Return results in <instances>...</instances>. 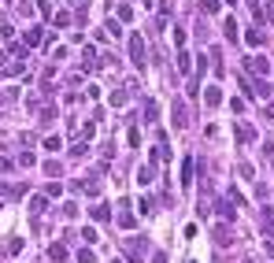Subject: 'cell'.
<instances>
[{
    "label": "cell",
    "mask_w": 274,
    "mask_h": 263,
    "mask_svg": "<svg viewBox=\"0 0 274 263\" xmlns=\"http://www.w3.org/2000/svg\"><path fill=\"white\" fill-rule=\"evenodd\" d=\"M130 63L133 67H145V41H141V34L130 37Z\"/></svg>",
    "instance_id": "1"
},
{
    "label": "cell",
    "mask_w": 274,
    "mask_h": 263,
    "mask_svg": "<svg viewBox=\"0 0 274 263\" xmlns=\"http://www.w3.org/2000/svg\"><path fill=\"white\" fill-rule=\"evenodd\" d=\"M119 208H123V212H119V226H123V230H130L133 226V222H137V219H133V212H130V204H119Z\"/></svg>",
    "instance_id": "2"
},
{
    "label": "cell",
    "mask_w": 274,
    "mask_h": 263,
    "mask_svg": "<svg viewBox=\"0 0 274 263\" xmlns=\"http://www.w3.org/2000/svg\"><path fill=\"white\" fill-rule=\"evenodd\" d=\"M249 71H256V74H267V71H271V60H263V56H252V60H249Z\"/></svg>",
    "instance_id": "3"
},
{
    "label": "cell",
    "mask_w": 274,
    "mask_h": 263,
    "mask_svg": "<svg viewBox=\"0 0 274 263\" xmlns=\"http://www.w3.org/2000/svg\"><path fill=\"white\" fill-rule=\"evenodd\" d=\"M178 71H182V74H189V71H193V56H189V52H182V48H178Z\"/></svg>",
    "instance_id": "4"
},
{
    "label": "cell",
    "mask_w": 274,
    "mask_h": 263,
    "mask_svg": "<svg viewBox=\"0 0 274 263\" xmlns=\"http://www.w3.org/2000/svg\"><path fill=\"white\" fill-rule=\"evenodd\" d=\"M215 245H230V226H226V222L215 226Z\"/></svg>",
    "instance_id": "5"
},
{
    "label": "cell",
    "mask_w": 274,
    "mask_h": 263,
    "mask_svg": "<svg viewBox=\"0 0 274 263\" xmlns=\"http://www.w3.org/2000/svg\"><path fill=\"white\" fill-rule=\"evenodd\" d=\"M204 100H208L211 108H219V104H223V93H219V85H208V93H204Z\"/></svg>",
    "instance_id": "6"
},
{
    "label": "cell",
    "mask_w": 274,
    "mask_h": 263,
    "mask_svg": "<svg viewBox=\"0 0 274 263\" xmlns=\"http://www.w3.org/2000/svg\"><path fill=\"white\" fill-rule=\"evenodd\" d=\"M182 186H185V189L193 186V160H185V163H182Z\"/></svg>",
    "instance_id": "7"
},
{
    "label": "cell",
    "mask_w": 274,
    "mask_h": 263,
    "mask_svg": "<svg viewBox=\"0 0 274 263\" xmlns=\"http://www.w3.org/2000/svg\"><path fill=\"white\" fill-rule=\"evenodd\" d=\"M104 34H108L111 41H115V37H123V26H119L115 19H108V26H104Z\"/></svg>",
    "instance_id": "8"
},
{
    "label": "cell",
    "mask_w": 274,
    "mask_h": 263,
    "mask_svg": "<svg viewBox=\"0 0 274 263\" xmlns=\"http://www.w3.org/2000/svg\"><path fill=\"white\" fill-rule=\"evenodd\" d=\"M45 148H49V152H56V148H59V144H63V137H59V134H49V137H45Z\"/></svg>",
    "instance_id": "9"
},
{
    "label": "cell",
    "mask_w": 274,
    "mask_h": 263,
    "mask_svg": "<svg viewBox=\"0 0 274 263\" xmlns=\"http://www.w3.org/2000/svg\"><path fill=\"white\" fill-rule=\"evenodd\" d=\"M93 219H97V222H108V219H111V212L104 208V204H97V208H93Z\"/></svg>",
    "instance_id": "10"
},
{
    "label": "cell",
    "mask_w": 274,
    "mask_h": 263,
    "mask_svg": "<svg viewBox=\"0 0 274 263\" xmlns=\"http://www.w3.org/2000/svg\"><path fill=\"white\" fill-rule=\"evenodd\" d=\"M115 15H119V23H130V19H133V8H130V4H119Z\"/></svg>",
    "instance_id": "11"
},
{
    "label": "cell",
    "mask_w": 274,
    "mask_h": 263,
    "mask_svg": "<svg viewBox=\"0 0 274 263\" xmlns=\"http://www.w3.org/2000/svg\"><path fill=\"white\" fill-rule=\"evenodd\" d=\"M223 30H226V37H230V41H237V23H233V15L223 23Z\"/></svg>",
    "instance_id": "12"
},
{
    "label": "cell",
    "mask_w": 274,
    "mask_h": 263,
    "mask_svg": "<svg viewBox=\"0 0 274 263\" xmlns=\"http://www.w3.org/2000/svg\"><path fill=\"white\" fill-rule=\"evenodd\" d=\"M137 186H152V167H141V170H137Z\"/></svg>",
    "instance_id": "13"
},
{
    "label": "cell",
    "mask_w": 274,
    "mask_h": 263,
    "mask_svg": "<svg viewBox=\"0 0 274 263\" xmlns=\"http://www.w3.org/2000/svg\"><path fill=\"white\" fill-rule=\"evenodd\" d=\"M174 126H185V104L182 100L174 104Z\"/></svg>",
    "instance_id": "14"
},
{
    "label": "cell",
    "mask_w": 274,
    "mask_h": 263,
    "mask_svg": "<svg viewBox=\"0 0 274 263\" xmlns=\"http://www.w3.org/2000/svg\"><path fill=\"white\" fill-rule=\"evenodd\" d=\"M30 212H33V215L45 212V196H33V200H30Z\"/></svg>",
    "instance_id": "15"
},
{
    "label": "cell",
    "mask_w": 274,
    "mask_h": 263,
    "mask_svg": "<svg viewBox=\"0 0 274 263\" xmlns=\"http://www.w3.org/2000/svg\"><path fill=\"white\" fill-rule=\"evenodd\" d=\"M82 241H85V245H97V230L85 226V230H82Z\"/></svg>",
    "instance_id": "16"
},
{
    "label": "cell",
    "mask_w": 274,
    "mask_h": 263,
    "mask_svg": "<svg viewBox=\"0 0 274 263\" xmlns=\"http://www.w3.org/2000/svg\"><path fill=\"white\" fill-rule=\"evenodd\" d=\"M59 170H63V167H59V163H56V160H49V163H45V174H49V178H56Z\"/></svg>",
    "instance_id": "17"
},
{
    "label": "cell",
    "mask_w": 274,
    "mask_h": 263,
    "mask_svg": "<svg viewBox=\"0 0 274 263\" xmlns=\"http://www.w3.org/2000/svg\"><path fill=\"white\" fill-rule=\"evenodd\" d=\"M145 115H149V122L159 115V108H156V100H145Z\"/></svg>",
    "instance_id": "18"
},
{
    "label": "cell",
    "mask_w": 274,
    "mask_h": 263,
    "mask_svg": "<svg viewBox=\"0 0 274 263\" xmlns=\"http://www.w3.org/2000/svg\"><path fill=\"white\" fill-rule=\"evenodd\" d=\"M26 45H41V30H26Z\"/></svg>",
    "instance_id": "19"
},
{
    "label": "cell",
    "mask_w": 274,
    "mask_h": 263,
    "mask_svg": "<svg viewBox=\"0 0 274 263\" xmlns=\"http://www.w3.org/2000/svg\"><path fill=\"white\" fill-rule=\"evenodd\" d=\"M245 41H249V45H252V48H256V45H259V41H263V37H259V30H249V34H245Z\"/></svg>",
    "instance_id": "20"
},
{
    "label": "cell",
    "mask_w": 274,
    "mask_h": 263,
    "mask_svg": "<svg viewBox=\"0 0 274 263\" xmlns=\"http://www.w3.org/2000/svg\"><path fill=\"white\" fill-rule=\"evenodd\" d=\"M185 96H200V78H193L189 89H185Z\"/></svg>",
    "instance_id": "21"
},
{
    "label": "cell",
    "mask_w": 274,
    "mask_h": 263,
    "mask_svg": "<svg viewBox=\"0 0 274 263\" xmlns=\"http://www.w3.org/2000/svg\"><path fill=\"white\" fill-rule=\"evenodd\" d=\"M93 134H97V126H93V122H82V141H89Z\"/></svg>",
    "instance_id": "22"
},
{
    "label": "cell",
    "mask_w": 274,
    "mask_h": 263,
    "mask_svg": "<svg viewBox=\"0 0 274 263\" xmlns=\"http://www.w3.org/2000/svg\"><path fill=\"white\" fill-rule=\"evenodd\" d=\"M49 256H52V260H63L67 248H63V245H52V248H49Z\"/></svg>",
    "instance_id": "23"
},
{
    "label": "cell",
    "mask_w": 274,
    "mask_h": 263,
    "mask_svg": "<svg viewBox=\"0 0 274 263\" xmlns=\"http://www.w3.org/2000/svg\"><path fill=\"white\" fill-rule=\"evenodd\" d=\"M219 8H223V0H204V11H211V15H215Z\"/></svg>",
    "instance_id": "24"
},
{
    "label": "cell",
    "mask_w": 274,
    "mask_h": 263,
    "mask_svg": "<svg viewBox=\"0 0 274 263\" xmlns=\"http://www.w3.org/2000/svg\"><path fill=\"white\" fill-rule=\"evenodd\" d=\"M126 104V93H111V108H123Z\"/></svg>",
    "instance_id": "25"
},
{
    "label": "cell",
    "mask_w": 274,
    "mask_h": 263,
    "mask_svg": "<svg viewBox=\"0 0 274 263\" xmlns=\"http://www.w3.org/2000/svg\"><path fill=\"white\" fill-rule=\"evenodd\" d=\"M93 260H97V256H93L89 248H82V252H78V263H93Z\"/></svg>",
    "instance_id": "26"
},
{
    "label": "cell",
    "mask_w": 274,
    "mask_h": 263,
    "mask_svg": "<svg viewBox=\"0 0 274 263\" xmlns=\"http://www.w3.org/2000/svg\"><path fill=\"white\" fill-rule=\"evenodd\" d=\"M0 170H4V174H8V170H15V163H11L8 156H0Z\"/></svg>",
    "instance_id": "27"
},
{
    "label": "cell",
    "mask_w": 274,
    "mask_h": 263,
    "mask_svg": "<svg viewBox=\"0 0 274 263\" xmlns=\"http://www.w3.org/2000/svg\"><path fill=\"white\" fill-rule=\"evenodd\" d=\"M259 19H267V23H274V4H267V11H263Z\"/></svg>",
    "instance_id": "28"
},
{
    "label": "cell",
    "mask_w": 274,
    "mask_h": 263,
    "mask_svg": "<svg viewBox=\"0 0 274 263\" xmlns=\"http://www.w3.org/2000/svg\"><path fill=\"white\" fill-rule=\"evenodd\" d=\"M249 4H252V11H259V0H249Z\"/></svg>",
    "instance_id": "29"
},
{
    "label": "cell",
    "mask_w": 274,
    "mask_h": 263,
    "mask_svg": "<svg viewBox=\"0 0 274 263\" xmlns=\"http://www.w3.org/2000/svg\"><path fill=\"white\" fill-rule=\"evenodd\" d=\"M141 4H145V8H152V4H156V0H141Z\"/></svg>",
    "instance_id": "30"
},
{
    "label": "cell",
    "mask_w": 274,
    "mask_h": 263,
    "mask_svg": "<svg viewBox=\"0 0 274 263\" xmlns=\"http://www.w3.org/2000/svg\"><path fill=\"white\" fill-rule=\"evenodd\" d=\"M189 263H197V260H189Z\"/></svg>",
    "instance_id": "31"
},
{
    "label": "cell",
    "mask_w": 274,
    "mask_h": 263,
    "mask_svg": "<svg viewBox=\"0 0 274 263\" xmlns=\"http://www.w3.org/2000/svg\"><path fill=\"white\" fill-rule=\"evenodd\" d=\"M230 4H233V0H230Z\"/></svg>",
    "instance_id": "32"
}]
</instances>
